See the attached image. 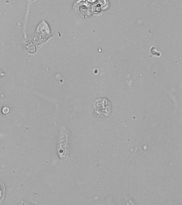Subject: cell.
<instances>
[{"instance_id":"cell-4","label":"cell","mask_w":182,"mask_h":205,"mask_svg":"<svg viewBox=\"0 0 182 205\" xmlns=\"http://www.w3.org/2000/svg\"><path fill=\"white\" fill-rule=\"evenodd\" d=\"M26 48L30 52H34L35 51V48L32 42L30 41H28L27 42Z\"/></svg>"},{"instance_id":"cell-2","label":"cell","mask_w":182,"mask_h":205,"mask_svg":"<svg viewBox=\"0 0 182 205\" xmlns=\"http://www.w3.org/2000/svg\"><path fill=\"white\" fill-rule=\"evenodd\" d=\"M94 115L98 118H106L110 115L112 105L107 99L98 98L93 102Z\"/></svg>"},{"instance_id":"cell-1","label":"cell","mask_w":182,"mask_h":205,"mask_svg":"<svg viewBox=\"0 0 182 205\" xmlns=\"http://www.w3.org/2000/svg\"><path fill=\"white\" fill-rule=\"evenodd\" d=\"M69 132L65 127L60 130L57 143L58 155L61 159H66L69 155Z\"/></svg>"},{"instance_id":"cell-5","label":"cell","mask_w":182,"mask_h":205,"mask_svg":"<svg viewBox=\"0 0 182 205\" xmlns=\"http://www.w3.org/2000/svg\"><path fill=\"white\" fill-rule=\"evenodd\" d=\"M2 112L4 114H8L9 112V109L8 107H4L2 110Z\"/></svg>"},{"instance_id":"cell-3","label":"cell","mask_w":182,"mask_h":205,"mask_svg":"<svg viewBox=\"0 0 182 205\" xmlns=\"http://www.w3.org/2000/svg\"><path fill=\"white\" fill-rule=\"evenodd\" d=\"M5 190H6V187L3 185V184H2L0 182V203L3 200V199H4V195H5Z\"/></svg>"}]
</instances>
